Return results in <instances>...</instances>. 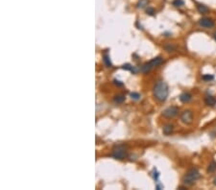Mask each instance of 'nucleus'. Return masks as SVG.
I'll return each instance as SVG.
<instances>
[{
    "mask_svg": "<svg viewBox=\"0 0 216 190\" xmlns=\"http://www.w3.org/2000/svg\"><path fill=\"white\" fill-rule=\"evenodd\" d=\"M169 90L167 84L163 81H159L153 88V94L156 100L159 102H164L168 97Z\"/></svg>",
    "mask_w": 216,
    "mask_h": 190,
    "instance_id": "f257e3e1",
    "label": "nucleus"
},
{
    "mask_svg": "<svg viewBox=\"0 0 216 190\" xmlns=\"http://www.w3.org/2000/svg\"><path fill=\"white\" fill-rule=\"evenodd\" d=\"M200 172L197 168H191L184 175L183 182L185 185H192L200 179Z\"/></svg>",
    "mask_w": 216,
    "mask_h": 190,
    "instance_id": "f03ea898",
    "label": "nucleus"
},
{
    "mask_svg": "<svg viewBox=\"0 0 216 190\" xmlns=\"http://www.w3.org/2000/svg\"><path fill=\"white\" fill-rule=\"evenodd\" d=\"M112 157L116 159H123L127 157V151L123 145H118L112 151Z\"/></svg>",
    "mask_w": 216,
    "mask_h": 190,
    "instance_id": "7ed1b4c3",
    "label": "nucleus"
},
{
    "mask_svg": "<svg viewBox=\"0 0 216 190\" xmlns=\"http://www.w3.org/2000/svg\"><path fill=\"white\" fill-rule=\"evenodd\" d=\"M178 114H179V108L175 107V106L169 107V108L165 109V110L162 111V116L165 117V118H168V119L174 118V117L177 116Z\"/></svg>",
    "mask_w": 216,
    "mask_h": 190,
    "instance_id": "20e7f679",
    "label": "nucleus"
},
{
    "mask_svg": "<svg viewBox=\"0 0 216 190\" xmlns=\"http://www.w3.org/2000/svg\"><path fill=\"white\" fill-rule=\"evenodd\" d=\"M180 118H181V121L186 125H189L191 124L192 121H193V113L191 110H184L181 115H180Z\"/></svg>",
    "mask_w": 216,
    "mask_h": 190,
    "instance_id": "39448f33",
    "label": "nucleus"
},
{
    "mask_svg": "<svg viewBox=\"0 0 216 190\" xmlns=\"http://www.w3.org/2000/svg\"><path fill=\"white\" fill-rule=\"evenodd\" d=\"M199 25H200V26H202L203 28L209 29V28L214 27L215 22H214L211 18H209V17H203V18H201V19L199 20Z\"/></svg>",
    "mask_w": 216,
    "mask_h": 190,
    "instance_id": "423d86ee",
    "label": "nucleus"
},
{
    "mask_svg": "<svg viewBox=\"0 0 216 190\" xmlns=\"http://www.w3.org/2000/svg\"><path fill=\"white\" fill-rule=\"evenodd\" d=\"M205 103L209 107H214L216 105V98L212 95H207L205 97Z\"/></svg>",
    "mask_w": 216,
    "mask_h": 190,
    "instance_id": "0eeeda50",
    "label": "nucleus"
},
{
    "mask_svg": "<svg viewBox=\"0 0 216 190\" xmlns=\"http://www.w3.org/2000/svg\"><path fill=\"white\" fill-rule=\"evenodd\" d=\"M162 61H163V59H162L161 57H157V58H154L153 60H151V61H149V63H150L151 67L153 68V67H156V66H160L161 63H162Z\"/></svg>",
    "mask_w": 216,
    "mask_h": 190,
    "instance_id": "6e6552de",
    "label": "nucleus"
},
{
    "mask_svg": "<svg viewBox=\"0 0 216 190\" xmlns=\"http://www.w3.org/2000/svg\"><path fill=\"white\" fill-rule=\"evenodd\" d=\"M192 99V95L188 93V92H184L180 95V101L182 103H188L190 102V100Z\"/></svg>",
    "mask_w": 216,
    "mask_h": 190,
    "instance_id": "1a4fd4ad",
    "label": "nucleus"
},
{
    "mask_svg": "<svg viewBox=\"0 0 216 190\" xmlns=\"http://www.w3.org/2000/svg\"><path fill=\"white\" fill-rule=\"evenodd\" d=\"M173 131H174V126H173L172 124L165 125V126L163 127V130H162V132H163V134H164L165 135H170V134L173 133Z\"/></svg>",
    "mask_w": 216,
    "mask_h": 190,
    "instance_id": "9d476101",
    "label": "nucleus"
},
{
    "mask_svg": "<svg viewBox=\"0 0 216 190\" xmlns=\"http://www.w3.org/2000/svg\"><path fill=\"white\" fill-rule=\"evenodd\" d=\"M196 8H197V10H198V12H200V14H202V15H206V14H208L209 12V8L206 6V5H204V4H197L196 5Z\"/></svg>",
    "mask_w": 216,
    "mask_h": 190,
    "instance_id": "9b49d317",
    "label": "nucleus"
},
{
    "mask_svg": "<svg viewBox=\"0 0 216 190\" xmlns=\"http://www.w3.org/2000/svg\"><path fill=\"white\" fill-rule=\"evenodd\" d=\"M113 101L115 103H117V104H121L125 101V97L123 95H116L115 97L113 98Z\"/></svg>",
    "mask_w": 216,
    "mask_h": 190,
    "instance_id": "f8f14e48",
    "label": "nucleus"
},
{
    "mask_svg": "<svg viewBox=\"0 0 216 190\" xmlns=\"http://www.w3.org/2000/svg\"><path fill=\"white\" fill-rule=\"evenodd\" d=\"M151 69H152V67H151V66H150V63H149V62H147V63H145L144 66H141L140 71H141V72H143V73H147V72H149Z\"/></svg>",
    "mask_w": 216,
    "mask_h": 190,
    "instance_id": "ddd939ff",
    "label": "nucleus"
},
{
    "mask_svg": "<svg viewBox=\"0 0 216 190\" xmlns=\"http://www.w3.org/2000/svg\"><path fill=\"white\" fill-rule=\"evenodd\" d=\"M103 61H104L105 65H106L108 67H111V66H112L111 62H110V57H109L107 54H105V55L103 56Z\"/></svg>",
    "mask_w": 216,
    "mask_h": 190,
    "instance_id": "4468645a",
    "label": "nucleus"
},
{
    "mask_svg": "<svg viewBox=\"0 0 216 190\" xmlns=\"http://www.w3.org/2000/svg\"><path fill=\"white\" fill-rule=\"evenodd\" d=\"M216 171V162L215 161H212L209 165V167H208V172L209 173H213V172H215Z\"/></svg>",
    "mask_w": 216,
    "mask_h": 190,
    "instance_id": "2eb2a0df",
    "label": "nucleus"
},
{
    "mask_svg": "<svg viewBox=\"0 0 216 190\" xmlns=\"http://www.w3.org/2000/svg\"><path fill=\"white\" fill-rule=\"evenodd\" d=\"M173 5L177 8H180L182 6L184 5V0H174L173 1Z\"/></svg>",
    "mask_w": 216,
    "mask_h": 190,
    "instance_id": "dca6fc26",
    "label": "nucleus"
},
{
    "mask_svg": "<svg viewBox=\"0 0 216 190\" xmlns=\"http://www.w3.org/2000/svg\"><path fill=\"white\" fill-rule=\"evenodd\" d=\"M202 79L204 80V81H206V82H209V81H211V80H213V79H214V76L209 75V74H206V75L203 76Z\"/></svg>",
    "mask_w": 216,
    "mask_h": 190,
    "instance_id": "f3484780",
    "label": "nucleus"
},
{
    "mask_svg": "<svg viewBox=\"0 0 216 190\" xmlns=\"http://www.w3.org/2000/svg\"><path fill=\"white\" fill-rule=\"evenodd\" d=\"M146 5H148V0H140L137 4V7L138 8H144Z\"/></svg>",
    "mask_w": 216,
    "mask_h": 190,
    "instance_id": "a211bd4d",
    "label": "nucleus"
},
{
    "mask_svg": "<svg viewBox=\"0 0 216 190\" xmlns=\"http://www.w3.org/2000/svg\"><path fill=\"white\" fill-rule=\"evenodd\" d=\"M146 12H147V14H148L149 16H154L156 12H155L154 8H148V9L146 10Z\"/></svg>",
    "mask_w": 216,
    "mask_h": 190,
    "instance_id": "6ab92c4d",
    "label": "nucleus"
},
{
    "mask_svg": "<svg viewBox=\"0 0 216 190\" xmlns=\"http://www.w3.org/2000/svg\"><path fill=\"white\" fill-rule=\"evenodd\" d=\"M131 97L134 100H138L139 98H140V94H138L136 92H133V93H131Z\"/></svg>",
    "mask_w": 216,
    "mask_h": 190,
    "instance_id": "aec40b11",
    "label": "nucleus"
},
{
    "mask_svg": "<svg viewBox=\"0 0 216 190\" xmlns=\"http://www.w3.org/2000/svg\"><path fill=\"white\" fill-rule=\"evenodd\" d=\"M113 82H114V84H115L116 85H119V86H122V85H123V83H121L120 81H117V80H114Z\"/></svg>",
    "mask_w": 216,
    "mask_h": 190,
    "instance_id": "412c9836",
    "label": "nucleus"
},
{
    "mask_svg": "<svg viewBox=\"0 0 216 190\" xmlns=\"http://www.w3.org/2000/svg\"><path fill=\"white\" fill-rule=\"evenodd\" d=\"M213 184H214V185H216V178L213 180Z\"/></svg>",
    "mask_w": 216,
    "mask_h": 190,
    "instance_id": "4be33fe9",
    "label": "nucleus"
},
{
    "mask_svg": "<svg viewBox=\"0 0 216 190\" xmlns=\"http://www.w3.org/2000/svg\"><path fill=\"white\" fill-rule=\"evenodd\" d=\"M214 39H215V41H216V34H214Z\"/></svg>",
    "mask_w": 216,
    "mask_h": 190,
    "instance_id": "5701e85b",
    "label": "nucleus"
}]
</instances>
